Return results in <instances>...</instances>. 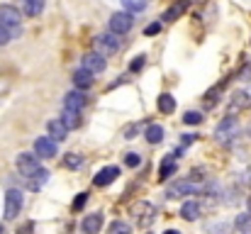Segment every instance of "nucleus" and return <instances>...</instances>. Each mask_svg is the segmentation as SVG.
<instances>
[{"label": "nucleus", "mask_w": 251, "mask_h": 234, "mask_svg": "<svg viewBox=\"0 0 251 234\" xmlns=\"http://www.w3.org/2000/svg\"><path fill=\"white\" fill-rule=\"evenodd\" d=\"M234 230L242 234H251V212H242L234 220Z\"/></svg>", "instance_id": "nucleus-22"}, {"label": "nucleus", "mask_w": 251, "mask_h": 234, "mask_svg": "<svg viewBox=\"0 0 251 234\" xmlns=\"http://www.w3.org/2000/svg\"><path fill=\"white\" fill-rule=\"evenodd\" d=\"M198 139V134H183V144H193Z\"/></svg>", "instance_id": "nucleus-37"}, {"label": "nucleus", "mask_w": 251, "mask_h": 234, "mask_svg": "<svg viewBox=\"0 0 251 234\" xmlns=\"http://www.w3.org/2000/svg\"><path fill=\"white\" fill-rule=\"evenodd\" d=\"M100 227H102V212H93V215H88L83 222H81L83 234H98Z\"/></svg>", "instance_id": "nucleus-15"}, {"label": "nucleus", "mask_w": 251, "mask_h": 234, "mask_svg": "<svg viewBox=\"0 0 251 234\" xmlns=\"http://www.w3.org/2000/svg\"><path fill=\"white\" fill-rule=\"evenodd\" d=\"M107 25H110V32H112V34H127V32L132 29L134 20H132L129 12H112V17H110Z\"/></svg>", "instance_id": "nucleus-5"}, {"label": "nucleus", "mask_w": 251, "mask_h": 234, "mask_svg": "<svg viewBox=\"0 0 251 234\" xmlns=\"http://www.w3.org/2000/svg\"><path fill=\"white\" fill-rule=\"evenodd\" d=\"M188 7H190V0H176L166 12H164L161 20H164V22H176V20H180V17L188 12Z\"/></svg>", "instance_id": "nucleus-14"}, {"label": "nucleus", "mask_w": 251, "mask_h": 234, "mask_svg": "<svg viewBox=\"0 0 251 234\" xmlns=\"http://www.w3.org/2000/svg\"><path fill=\"white\" fill-rule=\"evenodd\" d=\"M105 66H107V64H105V56L98 54V52H88V54L83 56V69L85 71H90L93 76H95V74H102Z\"/></svg>", "instance_id": "nucleus-9"}, {"label": "nucleus", "mask_w": 251, "mask_h": 234, "mask_svg": "<svg viewBox=\"0 0 251 234\" xmlns=\"http://www.w3.org/2000/svg\"><path fill=\"white\" fill-rule=\"evenodd\" d=\"M249 212H251V198H249Z\"/></svg>", "instance_id": "nucleus-39"}, {"label": "nucleus", "mask_w": 251, "mask_h": 234, "mask_svg": "<svg viewBox=\"0 0 251 234\" xmlns=\"http://www.w3.org/2000/svg\"><path fill=\"white\" fill-rule=\"evenodd\" d=\"M22 203H25L22 193L17 188H10L5 193V220H15L20 215V210H22Z\"/></svg>", "instance_id": "nucleus-3"}, {"label": "nucleus", "mask_w": 251, "mask_h": 234, "mask_svg": "<svg viewBox=\"0 0 251 234\" xmlns=\"http://www.w3.org/2000/svg\"><path fill=\"white\" fill-rule=\"evenodd\" d=\"M144 66H147V56H144V54H139V56L129 64V74H139Z\"/></svg>", "instance_id": "nucleus-30"}, {"label": "nucleus", "mask_w": 251, "mask_h": 234, "mask_svg": "<svg viewBox=\"0 0 251 234\" xmlns=\"http://www.w3.org/2000/svg\"><path fill=\"white\" fill-rule=\"evenodd\" d=\"M17 34V27H7V25H0V47L7 44L10 39H15Z\"/></svg>", "instance_id": "nucleus-28"}, {"label": "nucleus", "mask_w": 251, "mask_h": 234, "mask_svg": "<svg viewBox=\"0 0 251 234\" xmlns=\"http://www.w3.org/2000/svg\"><path fill=\"white\" fill-rule=\"evenodd\" d=\"M61 122L69 127V130H76L81 125V112H74V110H66L64 107V115H61Z\"/></svg>", "instance_id": "nucleus-23"}, {"label": "nucleus", "mask_w": 251, "mask_h": 234, "mask_svg": "<svg viewBox=\"0 0 251 234\" xmlns=\"http://www.w3.org/2000/svg\"><path fill=\"white\" fill-rule=\"evenodd\" d=\"M64 166H66V168H81V166H83V158L71 152V154L64 156Z\"/></svg>", "instance_id": "nucleus-29"}, {"label": "nucleus", "mask_w": 251, "mask_h": 234, "mask_svg": "<svg viewBox=\"0 0 251 234\" xmlns=\"http://www.w3.org/2000/svg\"><path fill=\"white\" fill-rule=\"evenodd\" d=\"M34 154L39 158H54L56 156V142L51 137H37L34 139Z\"/></svg>", "instance_id": "nucleus-7"}, {"label": "nucleus", "mask_w": 251, "mask_h": 234, "mask_svg": "<svg viewBox=\"0 0 251 234\" xmlns=\"http://www.w3.org/2000/svg\"><path fill=\"white\" fill-rule=\"evenodd\" d=\"M176 168H178V166H176V158L168 154L166 158L161 161V168H159V181H161V183H164V181H168V178L176 173Z\"/></svg>", "instance_id": "nucleus-21"}, {"label": "nucleus", "mask_w": 251, "mask_h": 234, "mask_svg": "<svg viewBox=\"0 0 251 234\" xmlns=\"http://www.w3.org/2000/svg\"><path fill=\"white\" fill-rule=\"evenodd\" d=\"M37 168H39V156L37 154H20L17 156V171H20L25 178H29Z\"/></svg>", "instance_id": "nucleus-8"}, {"label": "nucleus", "mask_w": 251, "mask_h": 234, "mask_svg": "<svg viewBox=\"0 0 251 234\" xmlns=\"http://www.w3.org/2000/svg\"><path fill=\"white\" fill-rule=\"evenodd\" d=\"M137 130H139L137 125H129V127H125V132H122V137H125V139H134V134H137Z\"/></svg>", "instance_id": "nucleus-36"}, {"label": "nucleus", "mask_w": 251, "mask_h": 234, "mask_svg": "<svg viewBox=\"0 0 251 234\" xmlns=\"http://www.w3.org/2000/svg\"><path fill=\"white\" fill-rule=\"evenodd\" d=\"M183 122H185V125H200V122H202V115H200V112H185V115H183Z\"/></svg>", "instance_id": "nucleus-32"}, {"label": "nucleus", "mask_w": 251, "mask_h": 234, "mask_svg": "<svg viewBox=\"0 0 251 234\" xmlns=\"http://www.w3.org/2000/svg\"><path fill=\"white\" fill-rule=\"evenodd\" d=\"M47 130H49V137H51L54 142H64L66 134H69V127H66L61 120H49Z\"/></svg>", "instance_id": "nucleus-16"}, {"label": "nucleus", "mask_w": 251, "mask_h": 234, "mask_svg": "<svg viewBox=\"0 0 251 234\" xmlns=\"http://www.w3.org/2000/svg\"><path fill=\"white\" fill-rule=\"evenodd\" d=\"M71 80H74V85H76L78 90H88V88L93 85V80H95V78H93V74H90V71H85L83 66H81L78 71H74Z\"/></svg>", "instance_id": "nucleus-18"}, {"label": "nucleus", "mask_w": 251, "mask_h": 234, "mask_svg": "<svg viewBox=\"0 0 251 234\" xmlns=\"http://www.w3.org/2000/svg\"><path fill=\"white\" fill-rule=\"evenodd\" d=\"M117 176H120V168H117V166H105V168H100L98 176L93 178V185L105 188V185H110L112 181H117Z\"/></svg>", "instance_id": "nucleus-12"}, {"label": "nucleus", "mask_w": 251, "mask_h": 234, "mask_svg": "<svg viewBox=\"0 0 251 234\" xmlns=\"http://www.w3.org/2000/svg\"><path fill=\"white\" fill-rule=\"evenodd\" d=\"M20 22H22V12L15 5H0V25L17 27Z\"/></svg>", "instance_id": "nucleus-10"}, {"label": "nucleus", "mask_w": 251, "mask_h": 234, "mask_svg": "<svg viewBox=\"0 0 251 234\" xmlns=\"http://www.w3.org/2000/svg\"><path fill=\"white\" fill-rule=\"evenodd\" d=\"M164 139V127L161 125H149V130H147V142L149 144H159Z\"/></svg>", "instance_id": "nucleus-24"}, {"label": "nucleus", "mask_w": 251, "mask_h": 234, "mask_svg": "<svg viewBox=\"0 0 251 234\" xmlns=\"http://www.w3.org/2000/svg\"><path fill=\"white\" fill-rule=\"evenodd\" d=\"M44 10V0H25V15L37 17Z\"/></svg>", "instance_id": "nucleus-25"}, {"label": "nucleus", "mask_w": 251, "mask_h": 234, "mask_svg": "<svg viewBox=\"0 0 251 234\" xmlns=\"http://www.w3.org/2000/svg\"><path fill=\"white\" fill-rule=\"evenodd\" d=\"M47 181H49V171L39 166V168H37V171H34V173H32L29 178H27V185H29L32 190H39V188H42V185H44Z\"/></svg>", "instance_id": "nucleus-19"}, {"label": "nucleus", "mask_w": 251, "mask_h": 234, "mask_svg": "<svg viewBox=\"0 0 251 234\" xmlns=\"http://www.w3.org/2000/svg\"><path fill=\"white\" fill-rule=\"evenodd\" d=\"M232 232V225L229 222H220V225H212L210 227V234H229Z\"/></svg>", "instance_id": "nucleus-31"}, {"label": "nucleus", "mask_w": 251, "mask_h": 234, "mask_svg": "<svg viewBox=\"0 0 251 234\" xmlns=\"http://www.w3.org/2000/svg\"><path fill=\"white\" fill-rule=\"evenodd\" d=\"M234 132H237V117H234V115H227V117L217 125L215 137H217V142H227V137L234 134Z\"/></svg>", "instance_id": "nucleus-11"}, {"label": "nucleus", "mask_w": 251, "mask_h": 234, "mask_svg": "<svg viewBox=\"0 0 251 234\" xmlns=\"http://www.w3.org/2000/svg\"><path fill=\"white\" fill-rule=\"evenodd\" d=\"M198 190V185L188 178V181H173L171 185L166 188V198H183V195H190V193H195Z\"/></svg>", "instance_id": "nucleus-6"}, {"label": "nucleus", "mask_w": 251, "mask_h": 234, "mask_svg": "<svg viewBox=\"0 0 251 234\" xmlns=\"http://www.w3.org/2000/svg\"><path fill=\"white\" fill-rule=\"evenodd\" d=\"M85 105H88V98L83 95V90H71L66 98H64V107L66 110H74V112H81Z\"/></svg>", "instance_id": "nucleus-13"}, {"label": "nucleus", "mask_w": 251, "mask_h": 234, "mask_svg": "<svg viewBox=\"0 0 251 234\" xmlns=\"http://www.w3.org/2000/svg\"><path fill=\"white\" fill-rule=\"evenodd\" d=\"M85 203H88V193H78V195H76V200H74V205H71V208H74V210H76V212H78V210H83V208H85Z\"/></svg>", "instance_id": "nucleus-34"}, {"label": "nucleus", "mask_w": 251, "mask_h": 234, "mask_svg": "<svg viewBox=\"0 0 251 234\" xmlns=\"http://www.w3.org/2000/svg\"><path fill=\"white\" fill-rule=\"evenodd\" d=\"M107 234H132V227L127 222H122V220H115V222H110Z\"/></svg>", "instance_id": "nucleus-27"}, {"label": "nucleus", "mask_w": 251, "mask_h": 234, "mask_svg": "<svg viewBox=\"0 0 251 234\" xmlns=\"http://www.w3.org/2000/svg\"><path fill=\"white\" fill-rule=\"evenodd\" d=\"M164 234H180V232H178V230H166Z\"/></svg>", "instance_id": "nucleus-38"}, {"label": "nucleus", "mask_w": 251, "mask_h": 234, "mask_svg": "<svg viewBox=\"0 0 251 234\" xmlns=\"http://www.w3.org/2000/svg\"><path fill=\"white\" fill-rule=\"evenodd\" d=\"M180 217L188 220V222H195V220L200 217V203H198V200H185V203L180 205Z\"/></svg>", "instance_id": "nucleus-17"}, {"label": "nucleus", "mask_w": 251, "mask_h": 234, "mask_svg": "<svg viewBox=\"0 0 251 234\" xmlns=\"http://www.w3.org/2000/svg\"><path fill=\"white\" fill-rule=\"evenodd\" d=\"M156 105H159V112H161V115H173V110H176V98H173L171 93H161L159 100H156Z\"/></svg>", "instance_id": "nucleus-20"}, {"label": "nucleus", "mask_w": 251, "mask_h": 234, "mask_svg": "<svg viewBox=\"0 0 251 234\" xmlns=\"http://www.w3.org/2000/svg\"><path fill=\"white\" fill-rule=\"evenodd\" d=\"M159 32H161V22H151V25L144 27V34H147V37H154V34H159Z\"/></svg>", "instance_id": "nucleus-35"}, {"label": "nucleus", "mask_w": 251, "mask_h": 234, "mask_svg": "<svg viewBox=\"0 0 251 234\" xmlns=\"http://www.w3.org/2000/svg\"><path fill=\"white\" fill-rule=\"evenodd\" d=\"M198 2H205V0H198Z\"/></svg>", "instance_id": "nucleus-40"}, {"label": "nucleus", "mask_w": 251, "mask_h": 234, "mask_svg": "<svg viewBox=\"0 0 251 234\" xmlns=\"http://www.w3.org/2000/svg\"><path fill=\"white\" fill-rule=\"evenodd\" d=\"M251 107V95L247 90H234L229 95V105H227V115H239Z\"/></svg>", "instance_id": "nucleus-4"}, {"label": "nucleus", "mask_w": 251, "mask_h": 234, "mask_svg": "<svg viewBox=\"0 0 251 234\" xmlns=\"http://www.w3.org/2000/svg\"><path fill=\"white\" fill-rule=\"evenodd\" d=\"M93 44H95V52L102 54V56H112V54L120 52V39H117V34H112V32H107V34H98Z\"/></svg>", "instance_id": "nucleus-2"}, {"label": "nucleus", "mask_w": 251, "mask_h": 234, "mask_svg": "<svg viewBox=\"0 0 251 234\" xmlns=\"http://www.w3.org/2000/svg\"><path fill=\"white\" fill-rule=\"evenodd\" d=\"M125 163H127L129 168H137V166L142 163V156L134 154V152H129V154H125Z\"/></svg>", "instance_id": "nucleus-33"}, {"label": "nucleus", "mask_w": 251, "mask_h": 234, "mask_svg": "<svg viewBox=\"0 0 251 234\" xmlns=\"http://www.w3.org/2000/svg\"><path fill=\"white\" fill-rule=\"evenodd\" d=\"M122 5H125V10H127L129 15L147 10V0H122Z\"/></svg>", "instance_id": "nucleus-26"}, {"label": "nucleus", "mask_w": 251, "mask_h": 234, "mask_svg": "<svg viewBox=\"0 0 251 234\" xmlns=\"http://www.w3.org/2000/svg\"><path fill=\"white\" fill-rule=\"evenodd\" d=\"M132 215H134V225L147 230V227H151L154 220H156V208H154L151 203H137V205L132 208Z\"/></svg>", "instance_id": "nucleus-1"}]
</instances>
